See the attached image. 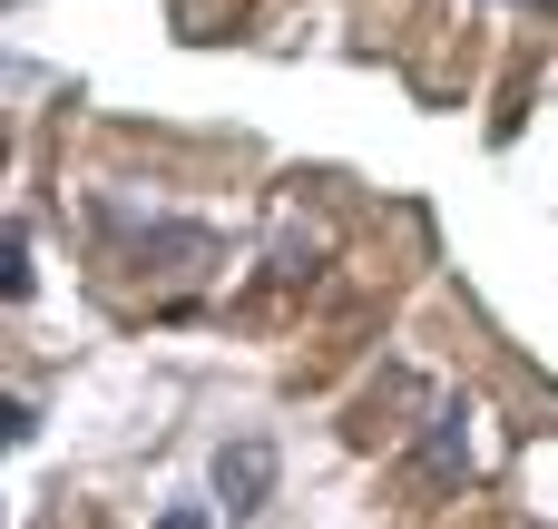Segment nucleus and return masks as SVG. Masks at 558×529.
Masks as SVG:
<instances>
[{
  "instance_id": "f257e3e1",
  "label": "nucleus",
  "mask_w": 558,
  "mask_h": 529,
  "mask_svg": "<svg viewBox=\"0 0 558 529\" xmlns=\"http://www.w3.org/2000/svg\"><path fill=\"white\" fill-rule=\"evenodd\" d=\"M265 501H275V442L245 432V442L216 452V510H226V520H255Z\"/></svg>"
},
{
  "instance_id": "f03ea898",
  "label": "nucleus",
  "mask_w": 558,
  "mask_h": 529,
  "mask_svg": "<svg viewBox=\"0 0 558 529\" xmlns=\"http://www.w3.org/2000/svg\"><path fill=\"white\" fill-rule=\"evenodd\" d=\"M422 471H432V481H471V412H461V402L432 412V432H422Z\"/></svg>"
},
{
  "instance_id": "7ed1b4c3",
  "label": "nucleus",
  "mask_w": 558,
  "mask_h": 529,
  "mask_svg": "<svg viewBox=\"0 0 558 529\" xmlns=\"http://www.w3.org/2000/svg\"><path fill=\"white\" fill-rule=\"evenodd\" d=\"M167 529H206V510H167Z\"/></svg>"
}]
</instances>
